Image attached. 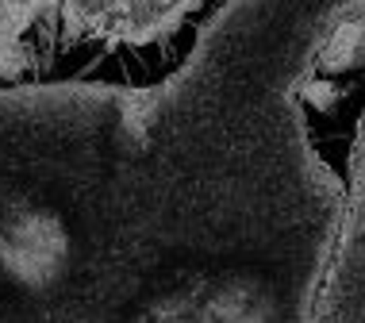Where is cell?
Listing matches in <instances>:
<instances>
[{"label": "cell", "mask_w": 365, "mask_h": 323, "mask_svg": "<svg viewBox=\"0 0 365 323\" xmlns=\"http://www.w3.org/2000/svg\"><path fill=\"white\" fill-rule=\"evenodd\" d=\"M4 258L24 281H43L51 277L58 258H62V235L51 220H31L16 223L4 239Z\"/></svg>", "instance_id": "1"}]
</instances>
